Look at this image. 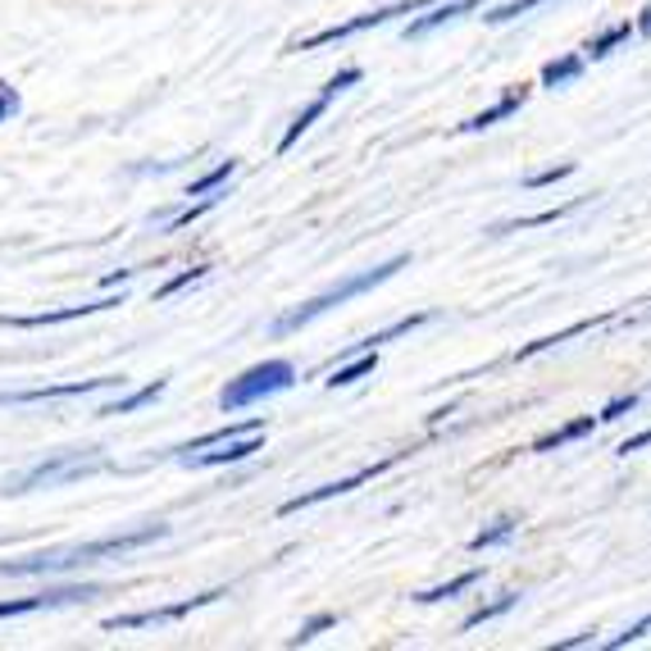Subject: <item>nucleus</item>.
<instances>
[{
  "instance_id": "nucleus-1",
  "label": "nucleus",
  "mask_w": 651,
  "mask_h": 651,
  "mask_svg": "<svg viewBox=\"0 0 651 651\" xmlns=\"http://www.w3.org/2000/svg\"><path fill=\"white\" fill-rule=\"evenodd\" d=\"M169 537V524L156 520V524H141L132 533H115V537H96V542H78V546H65V551H37V556H19V561H0V579H23V574H69L78 565H96L106 556H128L137 546H150Z\"/></svg>"
},
{
  "instance_id": "nucleus-2",
  "label": "nucleus",
  "mask_w": 651,
  "mask_h": 651,
  "mask_svg": "<svg viewBox=\"0 0 651 651\" xmlns=\"http://www.w3.org/2000/svg\"><path fill=\"white\" fill-rule=\"evenodd\" d=\"M411 265V256H392L387 265H374V269H365V274H351V278H342L337 287H328V292H319L315 300H306V306H296V310H287V315H278L274 319V337H287V333H296V328H306V324H315L319 315H328V310H337V306H346L351 296H361V292H369V287H378V283H387L392 274H401Z\"/></svg>"
},
{
  "instance_id": "nucleus-3",
  "label": "nucleus",
  "mask_w": 651,
  "mask_h": 651,
  "mask_svg": "<svg viewBox=\"0 0 651 651\" xmlns=\"http://www.w3.org/2000/svg\"><path fill=\"white\" fill-rule=\"evenodd\" d=\"M296 383V365L292 361H260V365H250L241 369L237 378H228V387L219 392V411L224 415H237L246 406H256V401L265 396H278Z\"/></svg>"
},
{
  "instance_id": "nucleus-4",
  "label": "nucleus",
  "mask_w": 651,
  "mask_h": 651,
  "mask_svg": "<svg viewBox=\"0 0 651 651\" xmlns=\"http://www.w3.org/2000/svg\"><path fill=\"white\" fill-rule=\"evenodd\" d=\"M106 470V456L100 451H60L56 461H41L32 465L10 492H32V487H60V483H73V479H87V474H100Z\"/></svg>"
},
{
  "instance_id": "nucleus-5",
  "label": "nucleus",
  "mask_w": 651,
  "mask_h": 651,
  "mask_svg": "<svg viewBox=\"0 0 651 651\" xmlns=\"http://www.w3.org/2000/svg\"><path fill=\"white\" fill-rule=\"evenodd\" d=\"M428 6H433V0H396V6H387V10H369V14H356V19H346V23H333V28L315 32V37H300L287 50H319V46H333V41H346V37H361L369 28H383V23L401 19V14H420Z\"/></svg>"
},
{
  "instance_id": "nucleus-6",
  "label": "nucleus",
  "mask_w": 651,
  "mask_h": 651,
  "mask_svg": "<svg viewBox=\"0 0 651 651\" xmlns=\"http://www.w3.org/2000/svg\"><path fill=\"white\" fill-rule=\"evenodd\" d=\"M356 82H361V69H356V65L337 69V73H333V78L324 82V91H319V96L310 100V106H306V110H300V115H296V119L287 124V132L278 137V156H287V150H292V146H296L300 137H306V132H310V128H315V124H319L324 115H328V106H333V100H337V96H342L346 87H356Z\"/></svg>"
},
{
  "instance_id": "nucleus-7",
  "label": "nucleus",
  "mask_w": 651,
  "mask_h": 651,
  "mask_svg": "<svg viewBox=\"0 0 651 651\" xmlns=\"http://www.w3.org/2000/svg\"><path fill=\"white\" fill-rule=\"evenodd\" d=\"M100 596V583H65V588H46L32 596H10L0 601V620H14V615H32V611H56V606H78V601Z\"/></svg>"
},
{
  "instance_id": "nucleus-8",
  "label": "nucleus",
  "mask_w": 651,
  "mask_h": 651,
  "mask_svg": "<svg viewBox=\"0 0 651 651\" xmlns=\"http://www.w3.org/2000/svg\"><path fill=\"white\" fill-rule=\"evenodd\" d=\"M401 456H406V451H396V456H387V461H374V465H365V470H356V474H346V479H337V483H324V487H315V492H300V496L283 501L278 515H296V511H310V506H319V501H333V496L356 492L361 483H369V479H378L383 470H392Z\"/></svg>"
},
{
  "instance_id": "nucleus-9",
  "label": "nucleus",
  "mask_w": 651,
  "mask_h": 651,
  "mask_svg": "<svg viewBox=\"0 0 651 651\" xmlns=\"http://www.w3.org/2000/svg\"><path fill=\"white\" fill-rule=\"evenodd\" d=\"M219 596H228V588H210V592H200V596H183V601H174V606H156V611L110 615V620H106V629H110V633H119V629H150V624H174V620H183V615H191V611H200V606H210V601H219Z\"/></svg>"
},
{
  "instance_id": "nucleus-10",
  "label": "nucleus",
  "mask_w": 651,
  "mask_h": 651,
  "mask_svg": "<svg viewBox=\"0 0 651 651\" xmlns=\"http://www.w3.org/2000/svg\"><path fill=\"white\" fill-rule=\"evenodd\" d=\"M124 378L106 374V378H73V383H56V387H23V392H0V406H37V401H65V396H87V392H106L119 387Z\"/></svg>"
},
{
  "instance_id": "nucleus-11",
  "label": "nucleus",
  "mask_w": 651,
  "mask_h": 651,
  "mask_svg": "<svg viewBox=\"0 0 651 651\" xmlns=\"http://www.w3.org/2000/svg\"><path fill=\"white\" fill-rule=\"evenodd\" d=\"M124 306V292L119 296H100V300H87V306H65V310H41V315H0V328H56V324H69V319H87V315H100V310H115Z\"/></svg>"
},
{
  "instance_id": "nucleus-12",
  "label": "nucleus",
  "mask_w": 651,
  "mask_h": 651,
  "mask_svg": "<svg viewBox=\"0 0 651 651\" xmlns=\"http://www.w3.org/2000/svg\"><path fill=\"white\" fill-rule=\"evenodd\" d=\"M256 451H265V428L260 433H241V437H228V442H219V451H191V456H178L183 465H191V470H215V465H237V461H246V456H256Z\"/></svg>"
},
{
  "instance_id": "nucleus-13",
  "label": "nucleus",
  "mask_w": 651,
  "mask_h": 651,
  "mask_svg": "<svg viewBox=\"0 0 651 651\" xmlns=\"http://www.w3.org/2000/svg\"><path fill=\"white\" fill-rule=\"evenodd\" d=\"M483 6V0H433L428 6V14H420V19H411L406 23V41H420V37H428V32H437V28H446V23H456V19H465V14H474Z\"/></svg>"
},
{
  "instance_id": "nucleus-14",
  "label": "nucleus",
  "mask_w": 651,
  "mask_h": 651,
  "mask_svg": "<svg viewBox=\"0 0 651 651\" xmlns=\"http://www.w3.org/2000/svg\"><path fill=\"white\" fill-rule=\"evenodd\" d=\"M524 100H529V87H524V82H520V87H506V96H501L496 106H487L483 115L465 119V124H461V132H483V128H492V124H506L511 115H520V110H524Z\"/></svg>"
},
{
  "instance_id": "nucleus-15",
  "label": "nucleus",
  "mask_w": 651,
  "mask_h": 651,
  "mask_svg": "<svg viewBox=\"0 0 651 651\" xmlns=\"http://www.w3.org/2000/svg\"><path fill=\"white\" fill-rule=\"evenodd\" d=\"M611 319H615V315L606 310V315H592V319H579V324L561 328V333H546V337H537V342L520 346V361H533V356H542V351H551V346H561V342H574V337H583V333H592V328H601V324H611Z\"/></svg>"
},
{
  "instance_id": "nucleus-16",
  "label": "nucleus",
  "mask_w": 651,
  "mask_h": 651,
  "mask_svg": "<svg viewBox=\"0 0 651 651\" xmlns=\"http://www.w3.org/2000/svg\"><path fill=\"white\" fill-rule=\"evenodd\" d=\"M596 428H601L596 415H579V420L561 424L556 433H542V437L533 442V451H537V456H546V451H561V446H570V442H579V437H588V433H596Z\"/></svg>"
},
{
  "instance_id": "nucleus-17",
  "label": "nucleus",
  "mask_w": 651,
  "mask_h": 651,
  "mask_svg": "<svg viewBox=\"0 0 651 651\" xmlns=\"http://www.w3.org/2000/svg\"><path fill=\"white\" fill-rule=\"evenodd\" d=\"M165 387H169V378H156V383H146V387H137V392H128V396H119V401H106L96 415L100 420H115V415H132V411H141V406H150L156 396H165Z\"/></svg>"
},
{
  "instance_id": "nucleus-18",
  "label": "nucleus",
  "mask_w": 651,
  "mask_h": 651,
  "mask_svg": "<svg viewBox=\"0 0 651 651\" xmlns=\"http://www.w3.org/2000/svg\"><path fill=\"white\" fill-rule=\"evenodd\" d=\"M638 37V28H633V19H620V23H611L606 32H596L588 46H583V60H606L611 50H620L624 41H633Z\"/></svg>"
},
{
  "instance_id": "nucleus-19",
  "label": "nucleus",
  "mask_w": 651,
  "mask_h": 651,
  "mask_svg": "<svg viewBox=\"0 0 651 651\" xmlns=\"http://www.w3.org/2000/svg\"><path fill=\"white\" fill-rule=\"evenodd\" d=\"M583 206V196H574V200H565V206H556V210H537V215H524V219H515V224H496L492 228V237H501V233H529V228H546V224H561L565 215H574Z\"/></svg>"
},
{
  "instance_id": "nucleus-20",
  "label": "nucleus",
  "mask_w": 651,
  "mask_h": 651,
  "mask_svg": "<svg viewBox=\"0 0 651 651\" xmlns=\"http://www.w3.org/2000/svg\"><path fill=\"white\" fill-rule=\"evenodd\" d=\"M520 606V592H501V596H492V601H483L479 611H470L465 620H461V633H474V629H483V624H492V620H501L506 611H515Z\"/></svg>"
},
{
  "instance_id": "nucleus-21",
  "label": "nucleus",
  "mask_w": 651,
  "mask_h": 651,
  "mask_svg": "<svg viewBox=\"0 0 651 651\" xmlns=\"http://www.w3.org/2000/svg\"><path fill=\"white\" fill-rule=\"evenodd\" d=\"M583 69H588L583 50H574V56H561V60H546L542 65V87H570V82L583 78Z\"/></svg>"
},
{
  "instance_id": "nucleus-22",
  "label": "nucleus",
  "mask_w": 651,
  "mask_h": 651,
  "mask_svg": "<svg viewBox=\"0 0 651 651\" xmlns=\"http://www.w3.org/2000/svg\"><path fill=\"white\" fill-rule=\"evenodd\" d=\"M424 324H433V310H420V315H406V319L387 324L383 333H374V337L356 342V351H378V346H387V342H396V337H411V333H415V328H424Z\"/></svg>"
},
{
  "instance_id": "nucleus-23",
  "label": "nucleus",
  "mask_w": 651,
  "mask_h": 651,
  "mask_svg": "<svg viewBox=\"0 0 651 651\" xmlns=\"http://www.w3.org/2000/svg\"><path fill=\"white\" fill-rule=\"evenodd\" d=\"M515 533H520V520H515V515H496L487 529H479V533L470 537V551H492V546H506Z\"/></svg>"
},
{
  "instance_id": "nucleus-24",
  "label": "nucleus",
  "mask_w": 651,
  "mask_h": 651,
  "mask_svg": "<svg viewBox=\"0 0 651 651\" xmlns=\"http://www.w3.org/2000/svg\"><path fill=\"white\" fill-rule=\"evenodd\" d=\"M479 579H483V565H474V570H465V574H456L451 583H437V588H424V592H415V601H420V606H433V601H451V596L470 592Z\"/></svg>"
},
{
  "instance_id": "nucleus-25",
  "label": "nucleus",
  "mask_w": 651,
  "mask_h": 651,
  "mask_svg": "<svg viewBox=\"0 0 651 651\" xmlns=\"http://www.w3.org/2000/svg\"><path fill=\"white\" fill-rule=\"evenodd\" d=\"M378 369V351H356V361H346L342 369H333V378H324L328 387H351V383H361Z\"/></svg>"
},
{
  "instance_id": "nucleus-26",
  "label": "nucleus",
  "mask_w": 651,
  "mask_h": 651,
  "mask_svg": "<svg viewBox=\"0 0 651 651\" xmlns=\"http://www.w3.org/2000/svg\"><path fill=\"white\" fill-rule=\"evenodd\" d=\"M260 428H265V420H241V424L215 428V433H206V437H196V442L178 446V456H191V451H206V446H219V442H228V437H241V433H260Z\"/></svg>"
},
{
  "instance_id": "nucleus-27",
  "label": "nucleus",
  "mask_w": 651,
  "mask_h": 651,
  "mask_svg": "<svg viewBox=\"0 0 651 651\" xmlns=\"http://www.w3.org/2000/svg\"><path fill=\"white\" fill-rule=\"evenodd\" d=\"M224 196H228L224 187H219V191H210V196H200V200H196V206H187V210H178V215L160 219V228H165V233H183V228H187V224H196L200 215H210V210L219 206V200H224Z\"/></svg>"
},
{
  "instance_id": "nucleus-28",
  "label": "nucleus",
  "mask_w": 651,
  "mask_h": 651,
  "mask_svg": "<svg viewBox=\"0 0 651 651\" xmlns=\"http://www.w3.org/2000/svg\"><path fill=\"white\" fill-rule=\"evenodd\" d=\"M233 174H237V160H219L210 174H200V178L187 187V196H210V191H219V187H224Z\"/></svg>"
},
{
  "instance_id": "nucleus-29",
  "label": "nucleus",
  "mask_w": 651,
  "mask_h": 651,
  "mask_svg": "<svg viewBox=\"0 0 651 651\" xmlns=\"http://www.w3.org/2000/svg\"><path fill=\"white\" fill-rule=\"evenodd\" d=\"M333 624H337V615H333V611H319V615H310L306 624H300V629L287 638V647H306V642H315L319 633H328Z\"/></svg>"
},
{
  "instance_id": "nucleus-30",
  "label": "nucleus",
  "mask_w": 651,
  "mask_h": 651,
  "mask_svg": "<svg viewBox=\"0 0 651 651\" xmlns=\"http://www.w3.org/2000/svg\"><path fill=\"white\" fill-rule=\"evenodd\" d=\"M638 401H642V392H620L615 401H606V406H601V424H615V420H624V415H633L638 411Z\"/></svg>"
},
{
  "instance_id": "nucleus-31",
  "label": "nucleus",
  "mask_w": 651,
  "mask_h": 651,
  "mask_svg": "<svg viewBox=\"0 0 651 651\" xmlns=\"http://www.w3.org/2000/svg\"><path fill=\"white\" fill-rule=\"evenodd\" d=\"M206 274H210L206 265H191V269H183V274H174L169 283H160V287H156V300H169V296H178L183 287H191V283H200V278H206Z\"/></svg>"
},
{
  "instance_id": "nucleus-32",
  "label": "nucleus",
  "mask_w": 651,
  "mask_h": 651,
  "mask_svg": "<svg viewBox=\"0 0 651 651\" xmlns=\"http://www.w3.org/2000/svg\"><path fill=\"white\" fill-rule=\"evenodd\" d=\"M537 6H546V0H511V6H496V10H487L483 19H487V23H511V19H520V14L537 10Z\"/></svg>"
},
{
  "instance_id": "nucleus-33",
  "label": "nucleus",
  "mask_w": 651,
  "mask_h": 651,
  "mask_svg": "<svg viewBox=\"0 0 651 651\" xmlns=\"http://www.w3.org/2000/svg\"><path fill=\"white\" fill-rule=\"evenodd\" d=\"M570 174H574V165L565 160V165H551V169L529 174V178H524V187H529V191H537V187H551V183H561V178H570Z\"/></svg>"
},
{
  "instance_id": "nucleus-34",
  "label": "nucleus",
  "mask_w": 651,
  "mask_h": 651,
  "mask_svg": "<svg viewBox=\"0 0 651 651\" xmlns=\"http://www.w3.org/2000/svg\"><path fill=\"white\" fill-rule=\"evenodd\" d=\"M647 633H651V615H642V620H638V624H629V629H624V633H615V638H611V642H606V647H611V651H620V647H633V642H642V638H647Z\"/></svg>"
},
{
  "instance_id": "nucleus-35",
  "label": "nucleus",
  "mask_w": 651,
  "mask_h": 651,
  "mask_svg": "<svg viewBox=\"0 0 651 651\" xmlns=\"http://www.w3.org/2000/svg\"><path fill=\"white\" fill-rule=\"evenodd\" d=\"M23 110V100H19V91L10 87V82H0V124H10L14 115Z\"/></svg>"
},
{
  "instance_id": "nucleus-36",
  "label": "nucleus",
  "mask_w": 651,
  "mask_h": 651,
  "mask_svg": "<svg viewBox=\"0 0 651 651\" xmlns=\"http://www.w3.org/2000/svg\"><path fill=\"white\" fill-rule=\"evenodd\" d=\"M642 446H651V428H642V433H633V437H624L615 451L620 456H629V451H642Z\"/></svg>"
},
{
  "instance_id": "nucleus-37",
  "label": "nucleus",
  "mask_w": 651,
  "mask_h": 651,
  "mask_svg": "<svg viewBox=\"0 0 651 651\" xmlns=\"http://www.w3.org/2000/svg\"><path fill=\"white\" fill-rule=\"evenodd\" d=\"M132 278V269H119V274H106V278H100V287H106V292H115V287H124Z\"/></svg>"
},
{
  "instance_id": "nucleus-38",
  "label": "nucleus",
  "mask_w": 651,
  "mask_h": 651,
  "mask_svg": "<svg viewBox=\"0 0 651 651\" xmlns=\"http://www.w3.org/2000/svg\"><path fill=\"white\" fill-rule=\"evenodd\" d=\"M633 28H638V37H651V6H647V10H642V19H638V23H633Z\"/></svg>"
}]
</instances>
